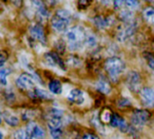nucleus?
<instances>
[{"label":"nucleus","mask_w":154,"mask_h":139,"mask_svg":"<svg viewBox=\"0 0 154 139\" xmlns=\"http://www.w3.org/2000/svg\"><path fill=\"white\" fill-rule=\"evenodd\" d=\"M114 5L116 9H121L125 5V1H115L114 2Z\"/></svg>","instance_id":"e433bc0d"},{"label":"nucleus","mask_w":154,"mask_h":139,"mask_svg":"<svg viewBox=\"0 0 154 139\" xmlns=\"http://www.w3.org/2000/svg\"><path fill=\"white\" fill-rule=\"evenodd\" d=\"M26 132L29 137L34 139H45V131L35 122H28L26 125Z\"/></svg>","instance_id":"6e6552de"},{"label":"nucleus","mask_w":154,"mask_h":139,"mask_svg":"<svg viewBox=\"0 0 154 139\" xmlns=\"http://www.w3.org/2000/svg\"><path fill=\"white\" fill-rule=\"evenodd\" d=\"M152 118V114L147 109H134L132 118L131 122L132 126L135 128H142L144 125H146Z\"/></svg>","instance_id":"20e7f679"},{"label":"nucleus","mask_w":154,"mask_h":139,"mask_svg":"<svg viewBox=\"0 0 154 139\" xmlns=\"http://www.w3.org/2000/svg\"><path fill=\"white\" fill-rule=\"evenodd\" d=\"M77 139H82V138H77Z\"/></svg>","instance_id":"ea45409f"},{"label":"nucleus","mask_w":154,"mask_h":139,"mask_svg":"<svg viewBox=\"0 0 154 139\" xmlns=\"http://www.w3.org/2000/svg\"><path fill=\"white\" fill-rule=\"evenodd\" d=\"M26 139H33V138H32V137H28Z\"/></svg>","instance_id":"58836bf2"},{"label":"nucleus","mask_w":154,"mask_h":139,"mask_svg":"<svg viewBox=\"0 0 154 139\" xmlns=\"http://www.w3.org/2000/svg\"><path fill=\"white\" fill-rule=\"evenodd\" d=\"M44 58H45V61L47 62V63L50 66L59 67L60 69H61L63 71L66 70V66H65L64 62L62 61V59L59 56V54L57 52H47V53H45Z\"/></svg>","instance_id":"9d476101"},{"label":"nucleus","mask_w":154,"mask_h":139,"mask_svg":"<svg viewBox=\"0 0 154 139\" xmlns=\"http://www.w3.org/2000/svg\"><path fill=\"white\" fill-rule=\"evenodd\" d=\"M110 125L113 128H119L122 132H126V133L128 132L129 128H130V126L128 125L126 120L118 114H114V117H113V119H112Z\"/></svg>","instance_id":"ddd939ff"},{"label":"nucleus","mask_w":154,"mask_h":139,"mask_svg":"<svg viewBox=\"0 0 154 139\" xmlns=\"http://www.w3.org/2000/svg\"><path fill=\"white\" fill-rule=\"evenodd\" d=\"M49 130L52 139H60L62 137L63 134L62 128H55V129H49Z\"/></svg>","instance_id":"7c9ffc66"},{"label":"nucleus","mask_w":154,"mask_h":139,"mask_svg":"<svg viewBox=\"0 0 154 139\" xmlns=\"http://www.w3.org/2000/svg\"><path fill=\"white\" fill-rule=\"evenodd\" d=\"M70 13L66 9H59L51 20L52 28L59 33L67 32L70 24Z\"/></svg>","instance_id":"7ed1b4c3"},{"label":"nucleus","mask_w":154,"mask_h":139,"mask_svg":"<svg viewBox=\"0 0 154 139\" xmlns=\"http://www.w3.org/2000/svg\"><path fill=\"white\" fill-rule=\"evenodd\" d=\"M29 33H30L31 37L33 40L40 42L42 44L46 43V36L44 33V30H43L42 26L40 25L39 24H35L32 25L29 28Z\"/></svg>","instance_id":"9b49d317"},{"label":"nucleus","mask_w":154,"mask_h":139,"mask_svg":"<svg viewBox=\"0 0 154 139\" xmlns=\"http://www.w3.org/2000/svg\"><path fill=\"white\" fill-rule=\"evenodd\" d=\"M117 106L120 108V109H126V108H129L132 106V102L129 99H126V98H120L118 100H117Z\"/></svg>","instance_id":"a878e982"},{"label":"nucleus","mask_w":154,"mask_h":139,"mask_svg":"<svg viewBox=\"0 0 154 139\" xmlns=\"http://www.w3.org/2000/svg\"><path fill=\"white\" fill-rule=\"evenodd\" d=\"M6 58H7V55H5V52H2V53H1V58H0V60H1V68H4V66H5V61H6Z\"/></svg>","instance_id":"4c0bfd02"},{"label":"nucleus","mask_w":154,"mask_h":139,"mask_svg":"<svg viewBox=\"0 0 154 139\" xmlns=\"http://www.w3.org/2000/svg\"><path fill=\"white\" fill-rule=\"evenodd\" d=\"M143 17L148 24L154 25V6H146L143 10Z\"/></svg>","instance_id":"6ab92c4d"},{"label":"nucleus","mask_w":154,"mask_h":139,"mask_svg":"<svg viewBox=\"0 0 154 139\" xmlns=\"http://www.w3.org/2000/svg\"><path fill=\"white\" fill-rule=\"evenodd\" d=\"M114 117V113L109 108H105L101 110L99 114V119L103 125L105 124H110Z\"/></svg>","instance_id":"a211bd4d"},{"label":"nucleus","mask_w":154,"mask_h":139,"mask_svg":"<svg viewBox=\"0 0 154 139\" xmlns=\"http://www.w3.org/2000/svg\"><path fill=\"white\" fill-rule=\"evenodd\" d=\"M49 118H62L63 117V112L62 110L59 109H55L52 108L50 109L49 111Z\"/></svg>","instance_id":"c85d7f7f"},{"label":"nucleus","mask_w":154,"mask_h":139,"mask_svg":"<svg viewBox=\"0 0 154 139\" xmlns=\"http://www.w3.org/2000/svg\"><path fill=\"white\" fill-rule=\"evenodd\" d=\"M125 7H127V9L131 10V9H134L136 8L140 3L138 1H133V0H128V1H125Z\"/></svg>","instance_id":"473e14b6"},{"label":"nucleus","mask_w":154,"mask_h":139,"mask_svg":"<svg viewBox=\"0 0 154 139\" xmlns=\"http://www.w3.org/2000/svg\"><path fill=\"white\" fill-rule=\"evenodd\" d=\"M10 70L7 68H1L0 70V81L2 85H6L7 84V76L10 74Z\"/></svg>","instance_id":"393cba45"},{"label":"nucleus","mask_w":154,"mask_h":139,"mask_svg":"<svg viewBox=\"0 0 154 139\" xmlns=\"http://www.w3.org/2000/svg\"><path fill=\"white\" fill-rule=\"evenodd\" d=\"M93 23L94 24L99 28V29H104V28H106L108 27L112 21L110 20L109 17H105L103 15H97V16H95L94 19H93Z\"/></svg>","instance_id":"f3484780"},{"label":"nucleus","mask_w":154,"mask_h":139,"mask_svg":"<svg viewBox=\"0 0 154 139\" xmlns=\"http://www.w3.org/2000/svg\"><path fill=\"white\" fill-rule=\"evenodd\" d=\"M120 18L123 22H125V24L134 22V13L129 9H123L120 12Z\"/></svg>","instance_id":"4be33fe9"},{"label":"nucleus","mask_w":154,"mask_h":139,"mask_svg":"<svg viewBox=\"0 0 154 139\" xmlns=\"http://www.w3.org/2000/svg\"><path fill=\"white\" fill-rule=\"evenodd\" d=\"M146 61H147V63H148V66L154 71V53H145L144 55Z\"/></svg>","instance_id":"2f4dec72"},{"label":"nucleus","mask_w":154,"mask_h":139,"mask_svg":"<svg viewBox=\"0 0 154 139\" xmlns=\"http://www.w3.org/2000/svg\"><path fill=\"white\" fill-rule=\"evenodd\" d=\"M82 139H100L98 136H97L96 134H93V133H87L85 134L83 137H82Z\"/></svg>","instance_id":"c9c22d12"},{"label":"nucleus","mask_w":154,"mask_h":139,"mask_svg":"<svg viewBox=\"0 0 154 139\" xmlns=\"http://www.w3.org/2000/svg\"><path fill=\"white\" fill-rule=\"evenodd\" d=\"M126 85L133 92H139L142 90V77L136 71H132L127 74Z\"/></svg>","instance_id":"423d86ee"},{"label":"nucleus","mask_w":154,"mask_h":139,"mask_svg":"<svg viewBox=\"0 0 154 139\" xmlns=\"http://www.w3.org/2000/svg\"><path fill=\"white\" fill-rule=\"evenodd\" d=\"M97 38L93 33H87V36H86V40H85V45L88 47H95L97 45Z\"/></svg>","instance_id":"b1692460"},{"label":"nucleus","mask_w":154,"mask_h":139,"mask_svg":"<svg viewBox=\"0 0 154 139\" xmlns=\"http://www.w3.org/2000/svg\"><path fill=\"white\" fill-rule=\"evenodd\" d=\"M48 128L49 129H55V128H62V118H49L48 120Z\"/></svg>","instance_id":"5701e85b"},{"label":"nucleus","mask_w":154,"mask_h":139,"mask_svg":"<svg viewBox=\"0 0 154 139\" xmlns=\"http://www.w3.org/2000/svg\"><path fill=\"white\" fill-rule=\"evenodd\" d=\"M96 89L98 92L104 94V95H108L112 91V87L106 79H100L97 81L96 83Z\"/></svg>","instance_id":"dca6fc26"},{"label":"nucleus","mask_w":154,"mask_h":139,"mask_svg":"<svg viewBox=\"0 0 154 139\" xmlns=\"http://www.w3.org/2000/svg\"><path fill=\"white\" fill-rule=\"evenodd\" d=\"M140 98L143 104L148 108H154V90L143 87L140 91Z\"/></svg>","instance_id":"1a4fd4ad"},{"label":"nucleus","mask_w":154,"mask_h":139,"mask_svg":"<svg viewBox=\"0 0 154 139\" xmlns=\"http://www.w3.org/2000/svg\"><path fill=\"white\" fill-rule=\"evenodd\" d=\"M49 90L52 94L55 95H60L62 92V84L59 80H52L50 81L49 85Z\"/></svg>","instance_id":"aec40b11"},{"label":"nucleus","mask_w":154,"mask_h":139,"mask_svg":"<svg viewBox=\"0 0 154 139\" xmlns=\"http://www.w3.org/2000/svg\"><path fill=\"white\" fill-rule=\"evenodd\" d=\"M67 64L69 66H78L80 64V60L76 55H69L67 59Z\"/></svg>","instance_id":"bb28decb"},{"label":"nucleus","mask_w":154,"mask_h":139,"mask_svg":"<svg viewBox=\"0 0 154 139\" xmlns=\"http://www.w3.org/2000/svg\"><path fill=\"white\" fill-rule=\"evenodd\" d=\"M136 24L134 22L132 23H126L123 25L122 28L119 29L117 38L120 42H125L127 41L131 36H133L135 33Z\"/></svg>","instance_id":"0eeeda50"},{"label":"nucleus","mask_w":154,"mask_h":139,"mask_svg":"<svg viewBox=\"0 0 154 139\" xmlns=\"http://www.w3.org/2000/svg\"><path fill=\"white\" fill-rule=\"evenodd\" d=\"M2 118L3 120L10 127L15 128L19 125L20 123V119L17 116H15L14 114L9 112V111H4L2 112Z\"/></svg>","instance_id":"2eb2a0df"},{"label":"nucleus","mask_w":154,"mask_h":139,"mask_svg":"<svg viewBox=\"0 0 154 139\" xmlns=\"http://www.w3.org/2000/svg\"><path fill=\"white\" fill-rule=\"evenodd\" d=\"M104 68L105 71L107 72L109 79L112 81L116 82L119 76L125 69V63L121 58L114 56L106 60L104 63Z\"/></svg>","instance_id":"f03ea898"},{"label":"nucleus","mask_w":154,"mask_h":139,"mask_svg":"<svg viewBox=\"0 0 154 139\" xmlns=\"http://www.w3.org/2000/svg\"><path fill=\"white\" fill-rule=\"evenodd\" d=\"M32 5L35 8L38 16L41 17L42 19H46V18H48L50 16V12H49L47 6L44 5L43 2H41V1H32Z\"/></svg>","instance_id":"4468645a"},{"label":"nucleus","mask_w":154,"mask_h":139,"mask_svg":"<svg viewBox=\"0 0 154 139\" xmlns=\"http://www.w3.org/2000/svg\"><path fill=\"white\" fill-rule=\"evenodd\" d=\"M34 117H35V111H33V110H32V109H27V110H25V111L23 113V116H22L23 119L24 121H28V122H31L32 119Z\"/></svg>","instance_id":"cd10ccee"},{"label":"nucleus","mask_w":154,"mask_h":139,"mask_svg":"<svg viewBox=\"0 0 154 139\" xmlns=\"http://www.w3.org/2000/svg\"><path fill=\"white\" fill-rule=\"evenodd\" d=\"M90 4H91V2H89V1L81 0V1H79V3H78V5H79V8L85 9V8H88V7L90 5Z\"/></svg>","instance_id":"f704fd0d"},{"label":"nucleus","mask_w":154,"mask_h":139,"mask_svg":"<svg viewBox=\"0 0 154 139\" xmlns=\"http://www.w3.org/2000/svg\"><path fill=\"white\" fill-rule=\"evenodd\" d=\"M15 84L22 90L32 91V90L35 89L34 77L30 73H26V72H23L18 76V78L15 81Z\"/></svg>","instance_id":"39448f33"},{"label":"nucleus","mask_w":154,"mask_h":139,"mask_svg":"<svg viewBox=\"0 0 154 139\" xmlns=\"http://www.w3.org/2000/svg\"><path fill=\"white\" fill-rule=\"evenodd\" d=\"M28 134L26 130L23 129H18L14 133V139H26L28 137Z\"/></svg>","instance_id":"c756f323"},{"label":"nucleus","mask_w":154,"mask_h":139,"mask_svg":"<svg viewBox=\"0 0 154 139\" xmlns=\"http://www.w3.org/2000/svg\"><path fill=\"white\" fill-rule=\"evenodd\" d=\"M4 95H5V100H8V101H14L15 100V95L11 90H6Z\"/></svg>","instance_id":"72a5a7b5"},{"label":"nucleus","mask_w":154,"mask_h":139,"mask_svg":"<svg viewBox=\"0 0 154 139\" xmlns=\"http://www.w3.org/2000/svg\"><path fill=\"white\" fill-rule=\"evenodd\" d=\"M30 96L33 99H40V100H49L51 99V95L45 91L44 90H41L35 88L32 91H30Z\"/></svg>","instance_id":"412c9836"},{"label":"nucleus","mask_w":154,"mask_h":139,"mask_svg":"<svg viewBox=\"0 0 154 139\" xmlns=\"http://www.w3.org/2000/svg\"><path fill=\"white\" fill-rule=\"evenodd\" d=\"M87 36L86 30L80 25H75L69 28L66 32V39L69 50L77 51L81 49L85 45V40Z\"/></svg>","instance_id":"f257e3e1"},{"label":"nucleus","mask_w":154,"mask_h":139,"mask_svg":"<svg viewBox=\"0 0 154 139\" xmlns=\"http://www.w3.org/2000/svg\"><path fill=\"white\" fill-rule=\"evenodd\" d=\"M68 100L76 105H81L85 101V96L81 90L79 89H73L69 91L68 95Z\"/></svg>","instance_id":"f8f14e48"}]
</instances>
